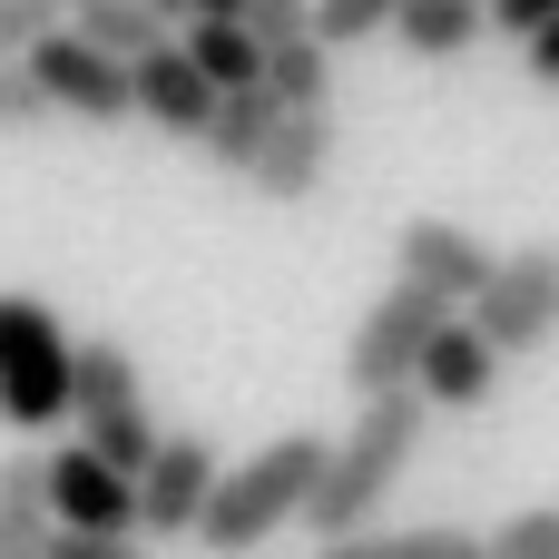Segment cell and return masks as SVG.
Masks as SVG:
<instances>
[{"label":"cell","instance_id":"e0dca14e","mask_svg":"<svg viewBox=\"0 0 559 559\" xmlns=\"http://www.w3.org/2000/svg\"><path fill=\"white\" fill-rule=\"evenodd\" d=\"M49 501H39V452L0 462V559H49Z\"/></svg>","mask_w":559,"mask_h":559},{"label":"cell","instance_id":"4316f807","mask_svg":"<svg viewBox=\"0 0 559 559\" xmlns=\"http://www.w3.org/2000/svg\"><path fill=\"white\" fill-rule=\"evenodd\" d=\"M521 59H531V79H540V88H559V20H540V29L521 39Z\"/></svg>","mask_w":559,"mask_h":559},{"label":"cell","instance_id":"8992f818","mask_svg":"<svg viewBox=\"0 0 559 559\" xmlns=\"http://www.w3.org/2000/svg\"><path fill=\"white\" fill-rule=\"evenodd\" d=\"M442 314H452L442 295H423V285H403V275H393V285H383V295L364 305L354 344H344V383H354V403H364V393H403Z\"/></svg>","mask_w":559,"mask_h":559},{"label":"cell","instance_id":"2e32d148","mask_svg":"<svg viewBox=\"0 0 559 559\" xmlns=\"http://www.w3.org/2000/svg\"><path fill=\"white\" fill-rule=\"evenodd\" d=\"M255 88H265L275 108H334V49H324L314 29H295V39H265V69H255Z\"/></svg>","mask_w":559,"mask_h":559},{"label":"cell","instance_id":"d6986e66","mask_svg":"<svg viewBox=\"0 0 559 559\" xmlns=\"http://www.w3.org/2000/svg\"><path fill=\"white\" fill-rule=\"evenodd\" d=\"M187 59H197V79L206 88H246L255 69H265V49H255V29L246 20H187V39H177Z\"/></svg>","mask_w":559,"mask_h":559},{"label":"cell","instance_id":"484cf974","mask_svg":"<svg viewBox=\"0 0 559 559\" xmlns=\"http://www.w3.org/2000/svg\"><path fill=\"white\" fill-rule=\"evenodd\" d=\"M540 20H559V0H481V29H501V39H531Z\"/></svg>","mask_w":559,"mask_h":559},{"label":"cell","instance_id":"30bf717a","mask_svg":"<svg viewBox=\"0 0 559 559\" xmlns=\"http://www.w3.org/2000/svg\"><path fill=\"white\" fill-rule=\"evenodd\" d=\"M324 177H334V108H275V138L246 167V187L265 206H314Z\"/></svg>","mask_w":559,"mask_h":559},{"label":"cell","instance_id":"6da1fadb","mask_svg":"<svg viewBox=\"0 0 559 559\" xmlns=\"http://www.w3.org/2000/svg\"><path fill=\"white\" fill-rule=\"evenodd\" d=\"M423 432H432V403H423L413 383H403V393H364V403H354V423L324 442V462H314V491H305V521H295V531H314V540L373 531V521H383V501L403 491V472H413Z\"/></svg>","mask_w":559,"mask_h":559},{"label":"cell","instance_id":"5bb4252c","mask_svg":"<svg viewBox=\"0 0 559 559\" xmlns=\"http://www.w3.org/2000/svg\"><path fill=\"white\" fill-rule=\"evenodd\" d=\"M265 138H275V98L246 79V88H216V108H206V128H197V147H206V167H226V177H246L255 157H265Z\"/></svg>","mask_w":559,"mask_h":559},{"label":"cell","instance_id":"7a4b0ae2","mask_svg":"<svg viewBox=\"0 0 559 559\" xmlns=\"http://www.w3.org/2000/svg\"><path fill=\"white\" fill-rule=\"evenodd\" d=\"M314 462H324V432H275L265 452L226 462L187 540H197L206 559H255L265 540H275V531H295V521H305V491H314Z\"/></svg>","mask_w":559,"mask_h":559},{"label":"cell","instance_id":"52a82bcc","mask_svg":"<svg viewBox=\"0 0 559 559\" xmlns=\"http://www.w3.org/2000/svg\"><path fill=\"white\" fill-rule=\"evenodd\" d=\"M20 69L39 79L49 118H88V128H118V118H138V108H128V69H118L98 39H79L69 20H59V29H39V39L20 49Z\"/></svg>","mask_w":559,"mask_h":559},{"label":"cell","instance_id":"d4e9b609","mask_svg":"<svg viewBox=\"0 0 559 559\" xmlns=\"http://www.w3.org/2000/svg\"><path fill=\"white\" fill-rule=\"evenodd\" d=\"M49 118V98H39V79L20 69V59H0V128H39Z\"/></svg>","mask_w":559,"mask_h":559},{"label":"cell","instance_id":"277c9868","mask_svg":"<svg viewBox=\"0 0 559 559\" xmlns=\"http://www.w3.org/2000/svg\"><path fill=\"white\" fill-rule=\"evenodd\" d=\"M69 324L39 295H0V423L10 432H59L69 423Z\"/></svg>","mask_w":559,"mask_h":559},{"label":"cell","instance_id":"9a60e30c","mask_svg":"<svg viewBox=\"0 0 559 559\" xmlns=\"http://www.w3.org/2000/svg\"><path fill=\"white\" fill-rule=\"evenodd\" d=\"M314 559H481V531L462 521H423V531H344V540H314Z\"/></svg>","mask_w":559,"mask_h":559},{"label":"cell","instance_id":"ac0fdd59","mask_svg":"<svg viewBox=\"0 0 559 559\" xmlns=\"http://www.w3.org/2000/svg\"><path fill=\"white\" fill-rule=\"evenodd\" d=\"M393 39H403L413 59H462V49L491 39V29H481V0H403V10H393Z\"/></svg>","mask_w":559,"mask_h":559},{"label":"cell","instance_id":"cb8c5ba5","mask_svg":"<svg viewBox=\"0 0 559 559\" xmlns=\"http://www.w3.org/2000/svg\"><path fill=\"white\" fill-rule=\"evenodd\" d=\"M39 29H59V0H0V59H20Z\"/></svg>","mask_w":559,"mask_h":559},{"label":"cell","instance_id":"7402d4cb","mask_svg":"<svg viewBox=\"0 0 559 559\" xmlns=\"http://www.w3.org/2000/svg\"><path fill=\"white\" fill-rule=\"evenodd\" d=\"M481 559H559V501H540V511H511V521L481 540Z\"/></svg>","mask_w":559,"mask_h":559},{"label":"cell","instance_id":"44dd1931","mask_svg":"<svg viewBox=\"0 0 559 559\" xmlns=\"http://www.w3.org/2000/svg\"><path fill=\"white\" fill-rule=\"evenodd\" d=\"M393 10H403V0H305V29L344 59V49H364L373 29H393Z\"/></svg>","mask_w":559,"mask_h":559},{"label":"cell","instance_id":"f546056e","mask_svg":"<svg viewBox=\"0 0 559 559\" xmlns=\"http://www.w3.org/2000/svg\"><path fill=\"white\" fill-rule=\"evenodd\" d=\"M79 10H88V0H59V20H79Z\"/></svg>","mask_w":559,"mask_h":559},{"label":"cell","instance_id":"ba28073f","mask_svg":"<svg viewBox=\"0 0 559 559\" xmlns=\"http://www.w3.org/2000/svg\"><path fill=\"white\" fill-rule=\"evenodd\" d=\"M216 472H226V452L206 432H157V452L138 462V540H187Z\"/></svg>","mask_w":559,"mask_h":559},{"label":"cell","instance_id":"f1b7e54d","mask_svg":"<svg viewBox=\"0 0 559 559\" xmlns=\"http://www.w3.org/2000/svg\"><path fill=\"white\" fill-rule=\"evenodd\" d=\"M147 10H157V20H167V29H177V20H187V0H147Z\"/></svg>","mask_w":559,"mask_h":559},{"label":"cell","instance_id":"603a6c76","mask_svg":"<svg viewBox=\"0 0 559 559\" xmlns=\"http://www.w3.org/2000/svg\"><path fill=\"white\" fill-rule=\"evenodd\" d=\"M49 559H147L138 531H49Z\"/></svg>","mask_w":559,"mask_h":559},{"label":"cell","instance_id":"ffe728a7","mask_svg":"<svg viewBox=\"0 0 559 559\" xmlns=\"http://www.w3.org/2000/svg\"><path fill=\"white\" fill-rule=\"evenodd\" d=\"M69 29H79V39H98V49L118 59V69H128V59H147L157 39H177V29H167V20H157L147 0H88V10H79Z\"/></svg>","mask_w":559,"mask_h":559},{"label":"cell","instance_id":"9c48e42d","mask_svg":"<svg viewBox=\"0 0 559 559\" xmlns=\"http://www.w3.org/2000/svg\"><path fill=\"white\" fill-rule=\"evenodd\" d=\"M39 501H49V521H59V531H138V481H128V472H108L88 442L39 452Z\"/></svg>","mask_w":559,"mask_h":559},{"label":"cell","instance_id":"5b68a950","mask_svg":"<svg viewBox=\"0 0 559 559\" xmlns=\"http://www.w3.org/2000/svg\"><path fill=\"white\" fill-rule=\"evenodd\" d=\"M472 314V334L501 354V364H521V354H540L559 344V246H511V255H491V275H481V295L462 305Z\"/></svg>","mask_w":559,"mask_h":559},{"label":"cell","instance_id":"7c38bea8","mask_svg":"<svg viewBox=\"0 0 559 559\" xmlns=\"http://www.w3.org/2000/svg\"><path fill=\"white\" fill-rule=\"evenodd\" d=\"M491 383H501V354L472 334V314H442L432 344H423V364H413V393H423L432 413H481Z\"/></svg>","mask_w":559,"mask_h":559},{"label":"cell","instance_id":"8fae6325","mask_svg":"<svg viewBox=\"0 0 559 559\" xmlns=\"http://www.w3.org/2000/svg\"><path fill=\"white\" fill-rule=\"evenodd\" d=\"M393 275L403 285H423V295H442L452 314L481 295V275H491V246L472 236V226H452V216H413L403 236H393Z\"/></svg>","mask_w":559,"mask_h":559},{"label":"cell","instance_id":"83f0119b","mask_svg":"<svg viewBox=\"0 0 559 559\" xmlns=\"http://www.w3.org/2000/svg\"><path fill=\"white\" fill-rule=\"evenodd\" d=\"M246 0H187V20H236Z\"/></svg>","mask_w":559,"mask_h":559},{"label":"cell","instance_id":"3957f363","mask_svg":"<svg viewBox=\"0 0 559 559\" xmlns=\"http://www.w3.org/2000/svg\"><path fill=\"white\" fill-rule=\"evenodd\" d=\"M69 423L79 442L138 481V462L157 452V413H147V383H138V354L118 334H79L69 344Z\"/></svg>","mask_w":559,"mask_h":559},{"label":"cell","instance_id":"4fadbf2b","mask_svg":"<svg viewBox=\"0 0 559 559\" xmlns=\"http://www.w3.org/2000/svg\"><path fill=\"white\" fill-rule=\"evenodd\" d=\"M128 108H138L147 128H167V138H187V147H197V128H206L216 88L197 79V59H187L177 39H157L147 59H128Z\"/></svg>","mask_w":559,"mask_h":559}]
</instances>
